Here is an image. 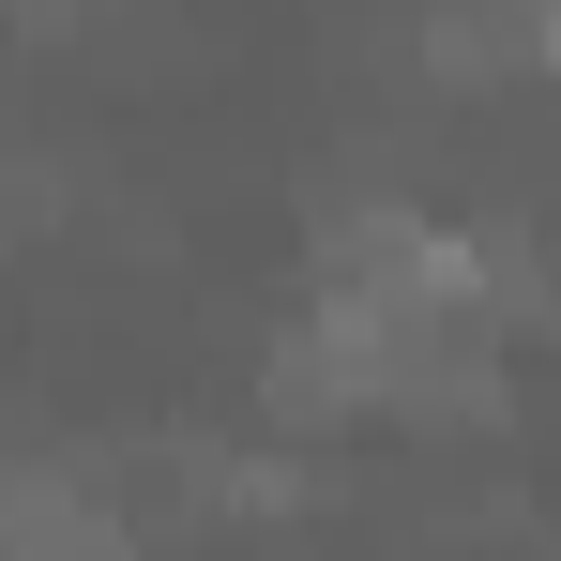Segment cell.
<instances>
[{"mask_svg":"<svg viewBox=\"0 0 561 561\" xmlns=\"http://www.w3.org/2000/svg\"><path fill=\"white\" fill-rule=\"evenodd\" d=\"M0 561H137L106 456H0Z\"/></svg>","mask_w":561,"mask_h":561,"instance_id":"obj_1","label":"cell"}]
</instances>
